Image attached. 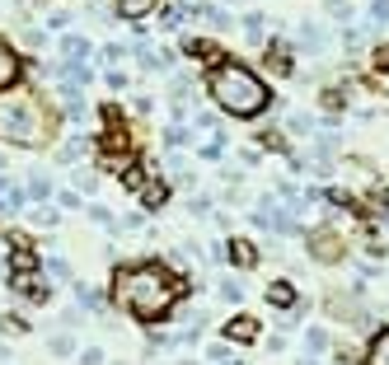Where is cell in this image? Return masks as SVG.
<instances>
[{
  "label": "cell",
  "instance_id": "obj_13",
  "mask_svg": "<svg viewBox=\"0 0 389 365\" xmlns=\"http://www.w3.org/2000/svg\"><path fill=\"white\" fill-rule=\"evenodd\" d=\"M76 305H80V310H103L99 290H94V286H85V281H80V286H76Z\"/></svg>",
  "mask_w": 389,
  "mask_h": 365
},
{
  "label": "cell",
  "instance_id": "obj_18",
  "mask_svg": "<svg viewBox=\"0 0 389 365\" xmlns=\"http://www.w3.org/2000/svg\"><path fill=\"white\" fill-rule=\"evenodd\" d=\"M221 300H225V305H239V300H244V286H239L234 277H225L221 281Z\"/></svg>",
  "mask_w": 389,
  "mask_h": 365
},
{
  "label": "cell",
  "instance_id": "obj_20",
  "mask_svg": "<svg viewBox=\"0 0 389 365\" xmlns=\"http://www.w3.org/2000/svg\"><path fill=\"white\" fill-rule=\"evenodd\" d=\"M28 221H33V225H43V230H52V225L61 221V211H52V206H38L33 216H28Z\"/></svg>",
  "mask_w": 389,
  "mask_h": 365
},
{
  "label": "cell",
  "instance_id": "obj_33",
  "mask_svg": "<svg viewBox=\"0 0 389 365\" xmlns=\"http://www.w3.org/2000/svg\"><path fill=\"white\" fill-rule=\"evenodd\" d=\"M80 150H85V141H66V145H61V159H76Z\"/></svg>",
  "mask_w": 389,
  "mask_h": 365
},
{
  "label": "cell",
  "instance_id": "obj_29",
  "mask_svg": "<svg viewBox=\"0 0 389 365\" xmlns=\"http://www.w3.org/2000/svg\"><path fill=\"white\" fill-rule=\"evenodd\" d=\"M389 19V0H375V5H370V23H385Z\"/></svg>",
  "mask_w": 389,
  "mask_h": 365
},
{
  "label": "cell",
  "instance_id": "obj_9",
  "mask_svg": "<svg viewBox=\"0 0 389 365\" xmlns=\"http://www.w3.org/2000/svg\"><path fill=\"white\" fill-rule=\"evenodd\" d=\"M366 365H389V328L370 337V347H366Z\"/></svg>",
  "mask_w": 389,
  "mask_h": 365
},
{
  "label": "cell",
  "instance_id": "obj_35",
  "mask_svg": "<svg viewBox=\"0 0 389 365\" xmlns=\"http://www.w3.org/2000/svg\"><path fill=\"white\" fill-rule=\"evenodd\" d=\"M296 365H319V361H314V356H305V361H296Z\"/></svg>",
  "mask_w": 389,
  "mask_h": 365
},
{
  "label": "cell",
  "instance_id": "obj_25",
  "mask_svg": "<svg viewBox=\"0 0 389 365\" xmlns=\"http://www.w3.org/2000/svg\"><path fill=\"white\" fill-rule=\"evenodd\" d=\"M76 188H80V192H94V188H99V174H89V169H80V174H76Z\"/></svg>",
  "mask_w": 389,
  "mask_h": 365
},
{
  "label": "cell",
  "instance_id": "obj_22",
  "mask_svg": "<svg viewBox=\"0 0 389 365\" xmlns=\"http://www.w3.org/2000/svg\"><path fill=\"white\" fill-rule=\"evenodd\" d=\"M244 33L249 43H263V14H244Z\"/></svg>",
  "mask_w": 389,
  "mask_h": 365
},
{
  "label": "cell",
  "instance_id": "obj_34",
  "mask_svg": "<svg viewBox=\"0 0 389 365\" xmlns=\"http://www.w3.org/2000/svg\"><path fill=\"white\" fill-rule=\"evenodd\" d=\"M123 56H127V52H123L118 43H108V47H103V61H123Z\"/></svg>",
  "mask_w": 389,
  "mask_h": 365
},
{
  "label": "cell",
  "instance_id": "obj_19",
  "mask_svg": "<svg viewBox=\"0 0 389 365\" xmlns=\"http://www.w3.org/2000/svg\"><path fill=\"white\" fill-rule=\"evenodd\" d=\"M61 52H66V56H76V61H80V56H89V43H85V38H76V33H66Z\"/></svg>",
  "mask_w": 389,
  "mask_h": 365
},
{
  "label": "cell",
  "instance_id": "obj_8",
  "mask_svg": "<svg viewBox=\"0 0 389 365\" xmlns=\"http://www.w3.org/2000/svg\"><path fill=\"white\" fill-rule=\"evenodd\" d=\"M225 248H230V263H234V267H254V263H258V248H254L249 239H230Z\"/></svg>",
  "mask_w": 389,
  "mask_h": 365
},
{
  "label": "cell",
  "instance_id": "obj_4",
  "mask_svg": "<svg viewBox=\"0 0 389 365\" xmlns=\"http://www.w3.org/2000/svg\"><path fill=\"white\" fill-rule=\"evenodd\" d=\"M310 258L314 263H338V258H343V248H347V239L338 230H328V225H323V230H310Z\"/></svg>",
  "mask_w": 389,
  "mask_h": 365
},
{
  "label": "cell",
  "instance_id": "obj_16",
  "mask_svg": "<svg viewBox=\"0 0 389 365\" xmlns=\"http://www.w3.org/2000/svg\"><path fill=\"white\" fill-rule=\"evenodd\" d=\"M188 56H207V61H225V56H221V47H216V43H197V38L188 43Z\"/></svg>",
  "mask_w": 389,
  "mask_h": 365
},
{
  "label": "cell",
  "instance_id": "obj_30",
  "mask_svg": "<svg viewBox=\"0 0 389 365\" xmlns=\"http://www.w3.org/2000/svg\"><path fill=\"white\" fill-rule=\"evenodd\" d=\"M328 14H333V19H352V5H343V0H328Z\"/></svg>",
  "mask_w": 389,
  "mask_h": 365
},
{
  "label": "cell",
  "instance_id": "obj_32",
  "mask_svg": "<svg viewBox=\"0 0 389 365\" xmlns=\"http://www.w3.org/2000/svg\"><path fill=\"white\" fill-rule=\"evenodd\" d=\"M165 141H169V145H183V141H188V132H183V127H169Z\"/></svg>",
  "mask_w": 389,
  "mask_h": 365
},
{
  "label": "cell",
  "instance_id": "obj_14",
  "mask_svg": "<svg viewBox=\"0 0 389 365\" xmlns=\"http://www.w3.org/2000/svg\"><path fill=\"white\" fill-rule=\"evenodd\" d=\"M165 197H169V188H165V183H145V188H141V201H145L150 211H155V206H165Z\"/></svg>",
  "mask_w": 389,
  "mask_h": 365
},
{
  "label": "cell",
  "instance_id": "obj_15",
  "mask_svg": "<svg viewBox=\"0 0 389 365\" xmlns=\"http://www.w3.org/2000/svg\"><path fill=\"white\" fill-rule=\"evenodd\" d=\"M347 174H352L356 188H370V164L366 159H347Z\"/></svg>",
  "mask_w": 389,
  "mask_h": 365
},
{
  "label": "cell",
  "instance_id": "obj_31",
  "mask_svg": "<svg viewBox=\"0 0 389 365\" xmlns=\"http://www.w3.org/2000/svg\"><path fill=\"white\" fill-rule=\"evenodd\" d=\"M89 221H99V225H108L113 216H108V206H99V201H94V206H89Z\"/></svg>",
  "mask_w": 389,
  "mask_h": 365
},
{
  "label": "cell",
  "instance_id": "obj_11",
  "mask_svg": "<svg viewBox=\"0 0 389 365\" xmlns=\"http://www.w3.org/2000/svg\"><path fill=\"white\" fill-rule=\"evenodd\" d=\"M155 5L160 0H118V14H123V19H145Z\"/></svg>",
  "mask_w": 389,
  "mask_h": 365
},
{
  "label": "cell",
  "instance_id": "obj_7",
  "mask_svg": "<svg viewBox=\"0 0 389 365\" xmlns=\"http://www.w3.org/2000/svg\"><path fill=\"white\" fill-rule=\"evenodd\" d=\"M10 286H14V295H24V300H47L43 277H38V272H14Z\"/></svg>",
  "mask_w": 389,
  "mask_h": 365
},
{
  "label": "cell",
  "instance_id": "obj_3",
  "mask_svg": "<svg viewBox=\"0 0 389 365\" xmlns=\"http://www.w3.org/2000/svg\"><path fill=\"white\" fill-rule=\"evenodd\" d=\"M0 141L24 145V150H38V145L52 141V112L43 108V99L33 89L0 94Z\"/></svg>",
  "mask_w": 389,
  "mask_h": 365
},
{
  "label": "cell",
  "instance_id": "obj_24",
  "mask_svg": "<svg viewBox=\"0 0 389 365\" xmlns=\"http://www.w3.org/2000/svg\"><path fill=\"white\" fill-rule=\"evenodd\" d=\"M370 66H375L380 75H389V43H385V47H375V52H370Z\"/></svg>",
  "mask_w": 389,
  "mask_h": 365
},
{
  "label": "cell",
  "instance_id": "obj_27",
  "mask_svg": "<svg viewBox=\"0 0 389 365\" xmlns=\"http://www.w3.org/2000/svg\"><path fill=\"white\" fill-rule=\"evenodd\" d=\"M28 197H38V201L52 197V183H47V178H33V183H28Z\"/></svg>",
  "mask_w": 389,
  "mask_h": 365
},
{
  "label": "cell",
  "instance_id": "obj_17",
  "mask_svg": "<svg viewBox=\"0 0 389 365\" xmlns=\"http://www.w3.org/2000/svg\"><path fill=\"white\" fill-rule=\"evenodd\" d=\"M183 14H188V10H183V5H169V10L160 14V28H165V33H174L178 23H183Z\"/></svg>",
  "mask_w": 389,
  "mask_h": 365
},
{
  "label": "cell",
  "instance_id": "obj_2",
  "mask_svg": "<svg viewBox=\"0 0 389 365\" xmlns=\"http://www.w3.org/2000/svg\"><path fill=\"white\" fill-rule=\"evenodd\" d=\"M207 94L216 99V108H221L225 117H239V122L258 117V112L272 103L267 85L249 66H239V61H221V66L207 75Z\"/></svg>",
  "mask_w": 389,
  "mask_h": 365
},
{
  "label": "cell",
  "instance_id": "obj_1",
  "mask_svg": "<svg viewBox=\"0 0 389 365\" xmlns=\"http://www.w3.org/2000/svg\"><path fill=\"white\" fill-rule=\"evenodd\" d=\"M183 295H188V281L165 263H132L118 267V277H113V300L141 323L165 319Z\"/></svg>",
  "mask_w": 389,
  "mask_h": 365
},
{
  "label": "cell",
  "instance_id": "obj_28",
  "mask_svg": "<svg viewBox=\"0 0 389 365\" xmlns=\"http://www.w3.org/2000/svg\"><path fill=\"white\" fill-rule=\"evenodd\" d=\"M80 365H103V351L99 347H80Z\"/></svg>",
  "mask_w": 389,
  "mask_h": 365
},
{
  "label": "cell",
  "instance_id": "obj_23",
  "mask_svg": "<svg viewBox=\"0 0 389 365\" xmlns=\"http://www.w3.org/2000/svg\"><path fill=\"white\" fill-rule=\"evenodd\" d=\"M301 43L319 52V47H323V28H314V23H305V28H301Z\"/></svg>",
  "mask_w": 389,
  "mask_h": 365
},
{
  "label": "cell",
  "instance_id": "obj_5",
  "mask_svg": "<svg viewBox=\"0 0 389 365\" xmlns=\"http://www.w3.org/2000/svg\"><path fill=\"white\" fill-rule=\"evenodd\" d=\"M19 70H24V61L14 56V47H10V43H0V94H10V89H14Z\"/></svg>",
  "mask_w": 389,
  "mask_h": 365
},
{
  "label": "cell",
  "instance_id": "obj_10",
  "mask_svg": "<svg viewBox=\"0 0 389 365\" xmlns=\"http://www.w3.org/2000/svg\"><path fill=\"white\" fill-rule=\"evenodd\" d=\"M225 337H234V342H254V337H258V323L239 314L234 323H225Z\"/></svg>",
  "mask_w": 389,
  "mask_h": 365
},
{
  "label": "cell",
  "instance_id": "obj_6",
  "mask_svg": "<svg viewBox=\"0 0 389 365\" xmlns=\"http://www.w3.org/2000/svg\"><path fill=\"white\" fill-rule=\"evenodd\" d=\"M267 305H272V310H301V295H296L291 281H272V286H267Z\"/></svg>",
  "mask_w": 389,
  "mask_h": 365
},
{
  "label": "cell",
  "instance_id": "obj_26",
  "mask_svg": "<svg viewBox=\"0 0 389 365\" xmlns=\"http://www.w3.org/2000/svg\"><path fill=\"white\" fill-rule=\"evenodd\" d=\"M0 328L5 332H28V323H24L19 314H0Z\"/></svg>",
  "mask_w": 389,
  "mask_h": 365
},
{
  "label": "cell",
  "instance_id": "obj_36",
  "mask_svg": "<svg viewBox=\"0 0 389 365\" xmlns=\"http://www.w3.org/2000/svg\"><path fill=\"white\" fill-rule=\"evenodd\" d=\"M221 365H244V361H239V356H234V361H221Z\"/></svg>",
  "mask_w": 389,
  "mask_h": 365
},
{
  "label": "cell",
  "instance_id": "obj_12",
  "mask_svg": "<svg viewBox=\"0 0 389 365\" xmlns=\"http://www.w3.org/2000/svg\"><path fill=\"white\" fill-rule=\"evenodd\" d=\"M323 351H328V332H323V328H310V332H305V356H314V361H319Z\"/></svg>",
  "mask_w": 389,
  "mask_h": 365
},
{
  "label": "cell",
  "instance_id": "obj_21",
  "mask_svg": "<svg viewBox=\"0 0 389 365\" xmlns=\"http://www.w3.org/2000/svg\"><path fill=\"white\" fill-rule=\"evenodd\" d=\"M47 351H52V356H71V351H76V342H71V332H56L52 342H47Z\"/></svg>",
  "mask_w": 389,
  "mask_h": 365
}]
</instances>
